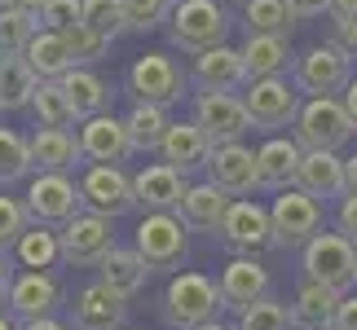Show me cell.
Segmentation results:
<instances>
[{
  "instance_id": "51",
  "label": "cell",
  "mask_w": 357,
  "mask_h": 330,
  "mask_svg": "<svg viewBox=\"0 0 357 330\" xmlns=\"http://www.w3.org/2000/svg\"><path fill=\"white\" fill-rule=\"evenodd\" d=\"M340 102H344V110H349V119H353V128H357V75L349 79V88L340 93Z\"/></svg>"
},
{
  "instance_id": "53",
  "label": "cell",
  "mask_w": 357,
  "mask_h": 330,
  "mask_svg": "<svg viewBox=\"0 0 357 330\" xmlns=\"http://www.w3.org/2000/svg\"><path fill=\"white\" fill-rule=\"evenodd\" d=\"M331 18H357V0H331Z\"/></svg>"
},
{
  "instance_id": "15",
  "label": "cell",
  "mask_w": 357,
  "mask_h": 330,
  "mask_svg": "<svg viewBox=\"0 0 357 330\" xmlns=\"http://www.w3.org/2000/svg\"><path fill=\"white\" fill-rule=\"evenodd\" d=\"M208 181L221 185L229 198H243L260 189V172H256V150L243 146V141H229V146H216L212 159H208Z\"/></svg>"
},
{
  "instance_id": "21",
  "label": "cell",
  "mask_w": 357,
  "mask_h": 330,
  "mask_svg": "<svg viewBox=\"0 0 357 330\" xmlns=\"http://www.w3.org/2000/svg\"><path fill=\"white\" fill-rule=\"evenodd\" d=\"M58 304H62V286H58V278H49L45 269H26L9 286V308L18 313L22 322L26 317H49Z\"/></svg>"
},
{
  "instance_id": "57",
  "label": "cell",
  "mask_w": 357,
  "mask_h": 330,
  "mask_svg": "<svg viewBox=\"0 0 357 330\" xmlns=\"http://www.w3.org/2000/svg\"><path fill=\"white\" fill-rule=\"evenodd\" d=\"M234 5H247V0H234Z\"/></svg>"
},
{
  "instance_id": "7",
  "label": "cell",
  "mask_w": 357,
  "mask_h": 330,
  "mask_svg": "<svg viewBox=\"0 0 357 330\" xmlns=\"http://www.w3.org/2000/svg\"><path fill=\"white\" fill-rule=\"evenodd\" d=\"M58 242H62V260L66 265H79V269H98L106 251L115 246V229H111V216H102V212H75L71 220L62 225L58 233Z\"/></svg>"
},
{
  "instance_id": "61",
  "label": "cell",
  "mask_w": 357,
  "mask_h": 330,
  "mask_svg": "<svg viewBox=\"0 0 357 330\" xmlns=\"http://www.w3.org/2000/svg\"><path fill=\"white\" fill-rule=\"evenodd\" d=\"M0 115H5V110H0Z\"/></svg>"
},
{
  "instance_id": "59",
  "label": "cell",
  "mask_w": 357,
  "mask_h": 330,
  "mask_svg": "<svg viewBox=\"0 0 357 330\" xmlns=\"http://www.w3.org/2000/svg\"><path fill=\"white\" fill-rule=\"evenodd\" d=\"M322 330H335V326H322Z\"/></svg>"
},
{
  "instance_id": "45",
  "label": "cell",
  "mask_w": 357,
  "mask_h": 330,
  "mask_svg": "<svg viewBox=\"0 0 357 330\" xmlns=\"http://www.w3.org/2000/svg\"><path fill=\"white\" fill-rule=\"evenodd\" d=\"M331 45H340L349 58H357V18H335L331 22Z\"/></svg>"
},
{
  "instance_id": "44",
  "label": "cell",
  "mask_w": 357,
  "mask_h": 330,
  "mask_svg": "<svg viewBox=\"0 0 357 330\" xmlns=\"http://www.w3.org/2000/svg\"><path fill=\"white\" fill-rule=\"evenodd\" d=\"M79 18H84V0H49L36 22L49 26V31H66V26H75Z\"/></svg>"
},
{
  "instance_id": "34",
  "label": "cell",
  "mask_w": 357,
  "mask_h": 330,
  "mask_svg": "<svg viewBox=\"0 0 357 330\" xmlns=\"http://www.w3.org/2000/svg\"><path fill=\"white\" fill-rule=\"evenodd\" d=\"M40 88V75L26 66V58H0V110H31Z\"/></svg>"
},
{
  "instance_id": "39",
  "label": "cell",
  "mask_w": 357,
  "mask_h": 330,
  "mask_svg": "<svg viewBox=\"0 0 357 330\" xmlns=\"http://www.w3.org/2000/svg\"><path fill=\"white\" fill-rule=\"evenodd\" d=\"M234 330H291V304H282L273 295H260L256 304H247L238 313Z\"/></svg>"
},
{
  "instance_id": "35",
  "label": "cell",
  "mask_w": 357,
  "mask_h": 330,
  "mask_svg": "<svg viewBox=\"0 0 357 330\" xmlns=\"http://www.w3.org/2000/svg\"><path fill=\"white\" fill-rule=\"evenodd\" d=\"M31 115H36V128H75V119H79L58 79H40V88L31 97Z\"/></svg>"
},
{
  "instance_id": "24",
  "label": "cell",
  "mask_w": 357,
  "mask_h": 330,
  "mask_svg": "<svg viewBox=\"0 0 357 330\" xmlns=\"http://www.w3.org/2000/svg\"><path fill=\"white\" fill-rule=\"evenodd\" d=\"M296 185L313 198H344V159H340V150H305Z\"/></svg>"
},
{
  "instance_id": "5",
  "label": "cell",
  "mask_w": 357,
  "mask_h": 330,
  "mask_svg": "<svg viewBox=\"0 0 357 330\" xmlns=\"http://www.w3.org/2000/svg\"><path fill=\"white\" fill-rule=\"evenodd\" d=\"M291 75H296V88L305 97H340L353 79V58L326 40V45H313V49L300 53Z\"/></svg>"
},
{
  "instance_id": "17",
  "label": "cell",
  "mask_w": 357,
  "mask_h": 330,
  "mask_svg": "<svg viewBox=\"0 0 357 330\" xmlns=\"http://www.w3.org/2000/svg\"><path fill=\"white\" fill-rule=\"evenodd\" d=\"M79 155L89 163H123L128 155H137L128 141V123L115 119L111 110L93 119H79Z\"/></svg>"
},
{
  "instance_id": "36",
  "label": "cell",
  "mask_w": 357,
  "mask_h": 330,
  "mask_svg": "<svg viewBox=\"0 0 357 330\" xmlns=\"http://www.w3.org/2000/svg\"><path fill=\"white\" fill-rule=\"evenodd\" d=\"M13 260H18L22 269H53V260H62L58 233L49 225H31L18 242H13Z\"/></svg>"
},
{
  "instance_id": "38",
  "label": "cell",
  "mask_w": 357,
  "mask_h": 330,
  "mask_svg": "<svg viewBox=\"0 0 357 330\" xmlns=\"http://www.w3.org/2000/svg\"><path fill=\"white\" fill-rule=\"evenodd\" d=\"M31 141L13 128H0V185H13L31 172Z\"/></svg>"
},
{
  "instance_id": "31",
  "label": "cell",
  "mask_w": 357,
  "mask_h": 330,
  "mask_svg": "<svg viewBox=\"0 0 357 330\" xmlns=\"http://www.w3.org/2000/svg\"><path fill=\"white\" fill-rule=\"evenodd\" d=\"M98 273H102V282L115 286L119 295H137V291L146 286L150 265L142 260V251H137V246H111V251H106V260L98 265Z\"/></svg>"
},
{
  "instance_id": "27",
  "label": "cell",
  "mask_w": 357,
  "mask_h": 330,
  "mask_svg": "<svg viewBox=\"0 0 357 330\" xmlns=\"http://www.w3.org/2000/svg\"><path fill=\"white\" fill-rule=\"evenodd\" d=\"M58 84L66 88V97H71L79 119H93V115H106V110H111V84H106L93 66H71Z\"/></svg>"
},
{
  "instance_id": "30",
  "label": "cell",
  "mask_w": 357,
  "mask_h": 330,
  "mask_svg": "<svg viewBox=\"0 0 357 330\" xmlns=\"http://www.w3.org/2000/svg\"><path fill=\"white\" fill-rule=\"evenodd\" d=\"M128 123V141L137 155H150V150L163 146V136H168L172 119H168V106H155V102H132V110L123 115Z\"/></svg>"
},
{
  "instance_id": "50",
  "label": "cell",
  "mask_w": 357,
  "mask_h": 330,
  "mask_svg": "<svg viewBox=\"0 0 357 330\" xmlns=\"http://www.w3.org/2000/svg\"><path fill=\"white\" fill-rule=\"evenodd\" d=\"M22 330H71V326L58 322V317L49 313V317H26V322H22Z\"/></svg>"
},
{
  "instance_id": "47",
  "label": "cell",
  "mask_w": 357,
  "mask_h": 330,
  "mask_svg": "<svg viewBox=\"0 0 357 330\" xmlns=\"http://www.w3.org/2000/svg\"><path fill=\"white\" fill-rule=\"evenodd\" d=\"M331 326H335V330H357V295H344V299H340Z\"/></svg>"
},
{
  "instance_id": "25",
  "label": "cell",
  "mask_w": 357,
  "mask_h": 330,
  "mask_svg": "<svg viewBox=\"0 0 357 330\" xmlns=\"http://www.w3.org/2000/svg\"><path fill=\"white\" fill-rule=\"evenodd\" d=\"M229 198L221 185H212V181H199V185H190L185 189V198H181V220H185V229H195V233H221V220L229 212Z\"/></svg>"
},
{
  "instance_id": "12",
  "label": "cell",
  "mask_w": 357,
  "mask_h": 330,
  "mask_svg": "<svg viewBox=\"0 0 357 330\" xmlns=\"http://www.w3.org/2000/svg\"><path fill=\"white\" fill-rule=\"evenodd\" d=\"M195 123L208 132L212 146H229V141H243V132L252 128V115H247L243 93H199Z\"/></svg>"
},
{
  "instance_id": "6",
  "label": "cell",
  "mask_w": 357,
  "mask_h": 330,
  "mask_svg": "<svg viewBox=\"0 0 357 330\" xmlns=\"http://www.w3.org/2000/svg\"><path fill=\"white\" fill-rule=\"evenodd\" d=\"M305 273L309 282L335 286V291H349L357 286V242L344 233H313L305 242Z\"/></svg>"
},
{
  "instance_id": "20",
  "label": "cell",
  "mask_w": 357,
  "mask_h": 330,
  "mask_svg": "<svg viewBox=\"0 0 357 330\" xmlns=\"http://www.w3.org/2000/svg\"><path fill=\"white\" fill-rule=\"evenodd\" d=\"M216 286H221V304L243 313L247 304H256L260 295H269V269L252 256H238L221 269V282Z\"/></svg>"
},
{
  "instance_id": "2",
  "label": "cell",
  "mask_w": 357,
  "mask_h": 330,
  "mask_svg": "<svg viewBox=\"0 0 357 330\" xmlns=\"http://www.w3.org/2000/svg\"><path fill=\"white\" fill-rule=\"evenodd\" d=\"M168 36L181 53H203L212 45H225L229 13L216 0H176L172 18H168Z\"/></svg>"
},
{
  "instance_id": "56",
  "label": "cell",
  "mask_w": 357,
  "mask_h": 330,
  "mask_svg": "<svg viewBox=\"0 0 357 330\" xmlns=\"http://www.w3.org/2000/svg\"><path fill=\"white\" fill-rule=\"evenodd\" d=\"M0 330H18V326H13V322L5 317V313H0Z\"/></svg>"
},
{
  "instance_id": "40",
  "label": "cell",
  "mask_w": 357,
  "mask_h": 330,
  "mask_svg": "<svg viewBox=\"0 0 357 330\" xmlns=\"http://www.w3.org/2000/svg\"><path fill=\"white\" fill-rule=\"evenodd\" d=\"M172 5H176V0H119L123 26H128V31H137V36L159 31V26L172 18Z\"/></svg>"
},
{
  "instance_id": "43",
  "label": "cell",
  "mask_w": 357,
  "mask_h": 330,
  "mask_svg": "<svg viewBox=\"0 0 357 330\" xmlns=\"http://www.w3.org/2000/svg\"><path fill=\"white\" fill-rule=\"evenodd\" d=\"M26 229H31V212H26V203L0 194V251H13V242H18Z\"/></svg>"
},
{
  "instance_id": "16",
  "label": "cell",
  "mask_w": 357,
  "mask_h": 330,
  "mask_svg": "<svg viewBox=\"0 0 357 330\" xmlns=\"http://www.w3.org/2000/svg\"><path fill=\"white\" fill-rule=\"evenodd\" d=\"M247 62H243V49H229V45H212L195 53V84L199 93H243L247 88Z\"/></svg>"
},
{
  "instance_id": "28",
  "label": "cell",
  "mask_w": 357,
  "mask_h": 330,
  "mask_svg": "<svg viewBox=\"0 0 357 330\" xmlns=\"http://www.w3.org/2000/svg\"><path fill=\"white\" fill-rule=\"evenodd\" d=\"M349 291H335V286H322V282H305L291 304V326H305V330H322L335 322V308Z\"/></svg>"
},
{
  "instance_id": "60",
  "label": "cell",
  "mask_w": 357,
  "mask_h": 330,
  "mask_svg": "<svg viewBox=\"0 0 357 330\" xmlns=\"http://www.w3.org/2000/svg\"><path fill=\"white\" fill-rule=\"evenodd\" d=\"M0 5H5V0H0Z\"/></svg>"
},
{
  "instance_id": "9",
  "label": "cell",
  "mask_w": 357,
  "mask_h": 330,
  "mask_svg": "<svg viewBox=\"0 0 357 330\" xmlns=\"http://www.w3.org/2000/svg\"><path fill=\"white\" fill-rule=\"evenodd\" d=\"M128 93H132V102L176 106L185 97V75L168 53H142V58L128 66Z\"/></svg>"
},
{
  "instance_id": "14",
  "label": "cell",
  "mask_w": 357,
  "mask_h": 330,
  "mask_svg": "<svg viewBox=\"0 0 357 330\" xmlns=\"http://www.w3.org/2000/svg\"><path fill=\"white\" fill-rule=\"evenodd\" d=\"M128 322V295H119L115 286H106L102 278L89 282L71 304V326L75 330H123Z\"/></svg>"
},
{
  "instance_id": "32",
  "label": "cell",
  "mask_w": 357,
  "mask_h": 330,
  "mask_svg": "<svg viewBox=\"0 0 357 330\" xmlns=\"http://www.w3.org/2000/svg\"><path fill=\"white\" fill-rule=\"evenodd\" d=\"M243 62H247V75L252 79L282 75L287 66H291V45H287V36H247L243 40Z\"/></svg>"
},
{
  "instance_id": "33",
  "label": "cell",
  "mask_w": 357,
  "mask_h": 330,
  "mask_svg": "<svg viewBox=\"0 0 357 330\" xmlns=\"http://www.w3.org/2000/svg\"><path fill=\"white\" fill-rule=\"evenodd\" d=\"M300 13L287 0H247L243 5V26L247 36H287L291 40Z\"/></svg>"
},
{
  "instance_id": "18",
  "label": "cell",
  "mask_w": 357,
  "mask_h": 330,
  "mask_svg": "<svg viewBox=\"0 0 357 330\" xmlns=\"http://www.w3.org/2000/svg\"><path fill=\"white\" fill-rule=\"evenodd\" d=\"M185 172H176L172 163H146L142 172L132 176V194H137V207L146 212H176L185 198Z\"/></svg>"
},
{
  "instance_id": "1",
  "label": "cell",
  "mask_w": 357,
  "mask_h": 330,
  "mask_svg": "<svg viewBox=\"0 0 357 330\" xmlns=\"http://www.w3.org/2000/svg\"><path fill=\"white\" fill-rule=\"evenodd\" d=\"M221 286L203 273H176L163 291V322L172 330H195L221 313Z\"/></svg>"
},
{
  "instance_id": "37",
  "label": "cell",
  "mask_w": 357,
  "mask_h": 330,
  "mask_svg": "<svg viewBox=\"0 0 357 330\" xmlns=\"http://www.w3.org/2000/svg\"><path fill=\"white\" fill-rule=\"evenodd\" d=\"M36 31H40V22L31 13L13 9V5H0V58H22Z\"/></svg>"
},
{
  "instance_id": "22",
  "label": "cell",
  "mask_w": 357,
  "mask_h": 330,
  "mask_svg": "<svg viewBox=\"0 0 357 330\" xmlns=\"http://www.w3.org/2000/svg\"><path fill=\"white\" fill-rule=\"evenodd\" d=\"M300 159H305V146L296 136H269L265 146L256 150V172H260V189H291Z\"/></svg>"
},
{
  "instance_id": "42",
  "label": "cell",
  "mask_w": 357,
  "mask_h": 330,
  "mask_svg": "<svg viewBox=\"0 0 357 330\" xmlns=\"http://www.w3.org/2000/svg\"><path fill=\"white\" fill-rule=\"evenodd\" d=\"M84 22H89L98 36H106V40H119L123 31H128V26H123L119 0H84Z\"/></svg>"
},
{
  "instance_id": "41",
  "label": "cell",
  "mask_w": 357,
  "mask_h": 330,
  "mask_svg": "<svg viewBox=\"0 0 357 330\" xmlns=\"http://www.w3.org/2000/svg\"><path fill=\"white\" fill-rule=\"evenodd\" d=\"M62 40H66V49H71L75 66H93V62H102V58H106V49H111V40L98 36V31H93V26H89L84 18H79L75 26H66Z\"/></svg>"
},
{
  "instance_id": "49",
  "label": "cell",
  "mask_w": 357,
  "mask_h": 330,
  "mask_svg": "<svg viewBox=\"0 0 357 330\" xmlns=\"http://www.w3.org/2000/svg\"><path fill=\"white\" fill-rule=\"evenodd\" d=\"M13 265H9V251H0V304H9V286H13Z\"/></svg>"
},
{
  "instance_id": "54",
  "label": "cell",
  "mask_w": 357,
  "mask_h": 330,
  "mask_svg": "<svg viewBox=\"0 0 357 330\" xmlns=\"http://www.w3.org/2000/svg\"><path fill=\"white\" fill-rule=\"evenodd\" d=\"M5 5H13V9H22V13H31V18H40V9H45L49 0H5Z\"/></svg>"
},
{
  "instance_id": "48",
  "label": "cell",
  "mask_w": 357,
  "mask_h": 330,
  "mask_svg": "<svg viewBox=\"0 0 357 330\" xmlns=\"http://www.w3.org/2000/svg\"><path fill=\"white\" fill-rule=\"evenodd\" d=\"M300 18H322V13H331V0H287Z\"/></svg>"
},
{
  "instance_id": "11",
  "label": "cell",
  "mask_w": 357,
  "mask_h": 330,
  "mask_svg": "<svg viewBox=\"0 0 357 330\" xmlns=\"http://www.w3.org/2000/svg\"><path fill=\"white\" fill-rule=\"evenodd\" d=\"M79 194H84V207L89 212H102V216H128L137 207V194H132V176L119 168V163H93V168L79 176Z\"/></svg>"
},
{
  "instance_id": "26",
  "label": "cell",
  "mask_w": 357,
  "mask_h": 330,
  "mask_svg": "<svg viewBox=\"0 0 357 330\" xmlns=\"http://www.w3.org/2000/svg\"><path fill=\"white\" fill-rule=\"evenodd\" d=\"M31 163L40 172H71L79 159V136H71V128H36L31 136Z\"/></svg>"
},
{
  "instance_id": "55",
  "label": "cell",
  "mask_w": 357,
  "mask_h": 330,
  "mask_svg": "<svg viewBox=\"0 0 357 330\" xmlns=\"http://www.w3.org/2000/svg\"><path fill=\"white\" fill-rule=\"evenodd\" d=\"M195 330H234V326H221V322L212 317V322H203V326H195Z\"/></svg>"
},
{
  "instance_id": "46",
  "label": "cell",
  "mask_w": 357,
  "mask_h": 330,
  "mask_svg": "<svg viewBox=\"0 0 357 330\" xmlns=\"http://www.w3.org/2000/svg\"><path fill=\"white\" fill-rule=\"evenodd\" d=\"M335 229L344 233V238L357 242V194H344L340 198V212H335Z\"/></svg>"
},
{
  "instance_id": "23",
  "label": "cell",
  "mask_w": 357,
  "mask_h": 330,
  "mask_svg": "<svg viewBox=\"0 0 357 330\" xmlns=\"http://www.w3.org/2000/svg\"><path fill=\"white\" fill-rule=\"evenodd\" d=\"M212 141H208V132L199 128L195 119H185V123H172L168 136H163V146H159V155L163 163H172L176 172H199V168H208V159H212Z\"/></svg>"
},
{
  "instance_id": "19",
  "label": "cell",
  "mask_w": 357,
  "mask_h": 330,
  "mask_svg": "<svg viewBox=\"0 0 357 330\" xmlns=\"http://www.w3.org/2000/svg\"><path fill=\"white\" fill-rule=\"evenodd\" d=\"M269 233H273L269 229V212L260 207V203H252V198H234V203H229V212L221 220V238L234 246V251H243V256L265 251Z\"/></svg>"
},
{
  "instance_id": "10",
  "label": "cell",
  "mask_w": 357,
  "mask_h": 330,
  "mask_svg": "<svg viewBox=\"0 0 357 330\" xmlns=\"http://www.w3.org/2000/svg\"><path fill=\"white\" fill-rule=\"evenodd\" d=\"M247 115L256 128H287L300 115V88L287 84L282 75H265V79H247L243 88Z\"/></svg>"
},
{
  "instance_id": "8",
  "label": "cell",
  "mask_w": 357,
  "mask_h": 330,
  "mask_svg": "<svg viewBox=\"0 0 357 330\" xmlns=\"http://www.w3.org/2000/svg\"><path fill=\"white\" fill-rule=\"evenodd\" d=\"M26 212L31 225H66L75 212H84V194L66 172H36L26 185Z\"/></svg>"
},
{
  "instance_id": "29",
  "label": "cell",
  "mask_w": 357,
  "mask_h": 330,
  "mask_svg": "<svg viewBox=\"0 0 357 330\" xmlns=\"http://www.w3.org/2000/svg\"><path fill=\"white\" fill-rule=\"evenodd\" d=\"M22 58H26V66H31L40 79H62L75 66L71 49H66V40H62V31H49V26H40V31L31 36V45H26Z\"/></svg>"
},
{
  "instance_id": "4",
  "label": "cell",
  "mask_w": 357,
  "mask_h": 330,
  "mask_svg": "<svg viewBox=\"0 0 357 330\" xmlns=\"http://www.w3.org/2000/svg\"><path fill=\"white\" fill-rule=\"evenodd\" d=\"M291 128H296V141L305 150H344L349 136L357 132L340 97H305Z\"/></svg>"
},
{
  "instance_id": "62",
  "label": "cell",
  "mask_w": 357,
  "mask_h": 330,
  "mask_svg": "<svg viewBox=\"0 0 357 330\" xmlns=\"http://www.w3.org/2000/svg\"><path fill=\"white\" fill-rule=\"evenodd\" d=\"M123 330H128V326H123Z\"/></svg>"
},
{
  "instance_id": "3",
  "label": "cell",
  "mask_w": 357,
  "mask_h": 330,
  "mask_svg": "<svg viewBox=\"0 0 357 330\" xmlns=\"http://www.w3.org/2000/svg\"><path fill=\"white\" fill-rule=\"evenodd\" d=\"M269 246H278V251H291V246H305L313 233L322 229V203L305 194L300 185L291 189H278V198H273L269 207Z\"/></svg>"
},
{
  "instance_id": "58",
  "label": "cell",
  "mask_w": 357,
  "mask_h": 330,
  "mask_svg": "<svg viewBox=\"0 0 357 330\" xmlns=\"http://www.w3.org/2000/svg\"><path fill=\"white\" fill-rule=\"evenodd\" d=\"M291 330H305V326H291Z\"/></svg>"
},
{
  "instance_id": "13",
  "label": "cell",
  "mask_w": 357,
  "mask_h": 330,
  "mask_svg": "<svg viewBox=\"0 0 357 330\" xmlns=\"http://www.w3.org/2000/svg\"><path fill=\"white\" fill-rule=\"evenodd\" d=\"M132 246L150 269H176L185 260V220H176L172 212H146Z\"/></svg>"
},
{
  "instance_id": "52",
  "label": "cell",
  "mask_w": 357,
  "mask_h": 330,
  "mask_svg": "<svg viewBox=\"0 0 357 330\" xmlns=\"http://www.w3.org/2000/svg\"><path fill=\"white\" fill-rule=\"evenodd\" d=\"M344 194H357V155L344 159Z\"/></svg>"
}]
</instances>
